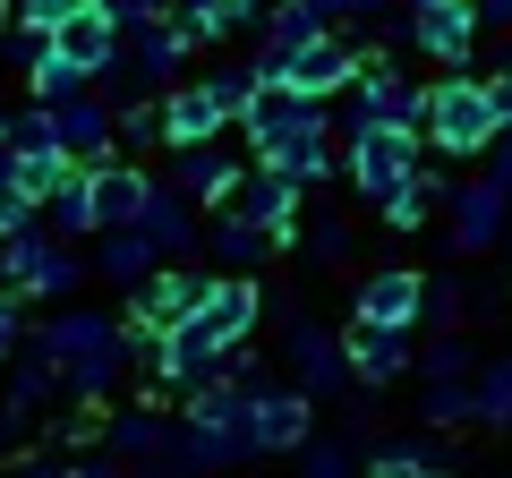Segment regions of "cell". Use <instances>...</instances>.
Wrapping results in <instances>:
<instances>
[{"instance_id": "7", "label": "cell", "mask_w": 512, "mask_h": 478, "mask_svg": "<svg viewBox=\"0 0 512 478\" xmlns=\"http://www.w3.org/2000/svg\"><path fill=\"white\" fill-rule=\"evenodd\" d=\"M256 77H282V86H299V94H316V103H325V94H350V77H359V52H350V43L325 26V35H308L299 52L256 60Z\"/></svg>"}, {"instance_id": "9", "label": "cell", "mask_w": 512, "mask_h": 478, "mask_svg": "<svg viewBox=\"0 0 512 478\" xmlns=\"http://www.w3.org/2000/svg\"><path fill=\"white\" fill-rule=\"evenodd\" d=\"M504 222H512V188H495V180H461L453 197H444V239H453V257L495 248Z\"/></svg>"}, {"instance_id": "15", "label": "cell", "mask_w": 512, "mask_h": 478, "mask_svg": "<svg viewBox=\"0 0 512 478\" xmlns=\"http://www.w3.org/2000/svg\"><path fill=\"white\" fill-rule=\"evenodd\" d=\"M103 444H111V461H146V470H171L180 419H163V410H120V419H103Z\"/></svg>"}, {"instance_id": "17", "label": "cell", "mask_w": 512, "mask_h": 478, "mask_svg": "<svg viewBox=\"0 0 512 478\" xmlns=\"http://www.w3.org/2000/svg\"><path fill=\"white\" fill-rule=\"evenodd\" d=\"M256 316H265V291H256V282L231 265V274H214V291H205L197 325L214 333V342H248V333H256Z\"/></svg>"}, {"instance_id": "44", "label": "cell", "mask_w": 512, "mask_h": 478, "mask_svg": "<svg viewBox=\"0 0 512 478\" xmlns=\"http://www.w3.org/2000/svg\"><path fill=\"white\" fill-rule=\"evenodd\" d=\"M410 9H427V0H410Z\"/></svg>"}, {"instance_id": "37", "label": "cell", "mask_w": 512, "mask_h": 478, "mask_svg": "<svg viewBox=\"0 0 512 478\" xmlns=\"http://www.w3.org/2000/svg\"><path fill=\"white\" fill-rule=\"evenodd\" d=\"M18 350H26V325H18V291H0V376L18 368Z\"/></svg>"}, {"instance_id": "12", "label": "cell", "mask_w": 512, "mask_h": 478, "mask_svg": "<svg viewBox=\"0 0 512 478\" xmlns=\"http://www.w3.org/2000/svg\"><path fill=\"white\" fill-rule=\"evenodd\" d=\"M163 129H171V146H197V137L231 129V103L214 94V77H171L163 86Z\"/></svg>"}, {"instance_id": "4", "label": "cell", "mask_w": 512, "mask_h": 478, "mask_svg": "<svg viewBox=\"0 0 512 478\" xmlns=\"http://www.w3.org/2000/svg\"><path fill=\"white\" fill-rule=\"evenodd\" d=\"M342 171L359 180V197H393L402 180H419L427 171V154H419V129H402V120H367V129H350V146H342Z\"/></svg>"}, {"instance_id": "6", "label": "cell", "mask_w": 512, "mask_h": 478, "mask_svg": "<svg viewBox=\"0 0 512 478\" xmlns=\"http://www.w3.org/2000/svg\"><path fill=\"white\" fill-rule=\"evenodd\" d=\"M367 120H402V129L427 120V86H410L402 60H384V52H367L359 77H350V129H367Z\"/></svg>"}, {"instance_id": "10", "label": "cell", "mask_w": 512, "mask_h": 478, "mask_svg": "<svg viewBox=\"0 0 512 478\" xmlns=\"http://www.w3.org/2000/svg\"><path fill=\"white\" fill-rule=\"evenodd\" d=\"M342 350H350V376L359 385H393L402 368H419L410 359V325H384V316H359V308L342 325Z\"/></svg>"}, {"instance_id": "3", "label": "cell", "mask_w": 512, "mask_h": 478, "mask_svg": "<svg viewBox=\"0 0 512 478\" xmlns=\"http://www.w3.org/2000/svg\"><path fill=\"white\" fill-rule=\"evenodd\" d=\"M0 291H18V299H69V291H86V265H77L43 222H26V231L0 239Z\"/></svg>"}, {"instance_id": "13", "label": "cell", "mask_w": 512, "mask_h": 478, "mask_svg": "<svg viewBox=\"0 0 512 478\" xmlns=\"http://www.w3.org/2000/svg\"><path fill=\"white\" fill-rule=\"evenodd\" d=\"M308 427H316L308 385H282V393H256V402H248V436H256V453H299V444H308Z\"/></svg>"}, {"instance_id": "11", "label": "cell", "mask_w": 512, "mask_h": 478, "mask_svg": "<svg viewBox=\"0 0 512 478\" xmlns=\"http://www.w3.org/2000/svg\"><path fill=\"white\" fill-rule=\"evenodd\" d=\"M478 35H487V26H478V0H427V9H410V43H419L427 60H444V69H461Z\"/></svg>"}, {"instance_id": "24", "label": "cell", "mask_w": 512, "mask_h": 478, "mask_svg": "<svg viewBox=\"0 0 512 478\" xmlns=\"http://www.w3.org/2000/svg\"><path fill=\"white\" fill-rule=\"evenodd\" d=\"M359 316L419 325V316H427V274H410V265H393V274H367V282H359Z\"/></svg>"}, {"instance_id": "5", "label": "cell", "mask_w": 512, "mask_h": 478, "mask_svg": "<svg viewBox=\"0 0 512 478\" xmlns=\"http://www.w3.org/2000/svg\"><path fill=\"white\" fill-rule=\"evenodd\" d=\"M222 205H231V214H248L256 231L274 239V248H291V239L308 231V205H299V180H291V171H274V163H248V171L231 180V197H222Z\"/></svg>"}, {"instance_id": "2", "label": "cell", "mask_w": 512, "mask_h": 478, "mask_svg": "<svg viewBox=\"0 0 512 478\" xmlns=\"http://www.w3.org/2000/svg\"><path fill=\"white\" fill-rule=\"evenodd\" d=\"M419 137L436 154H487L495 137H504V103H495V77H478L470 60L461 69H444L436 86H427V120Z\"/></svg>"}, {"instance_id": "29", "label": "cell", "mask_w": 512, "mask_h": 478, "mask_svg": "<svg viewBox=\"0 0 512 478\" xmlns=\"http://www.w3.org/2000/svg\"><path fill=\"white\" fill-rule=\"evenodd\" d=\"M367 470H376V478H427V470H444V453H436V444H376Z\"/></svg>"}, {"instance_id": "28", "label": "cell", "mask_w": 512, "mask_h": 478, "mask_svg": "<svg viewBox=\"0 0 512 478\" xmlns=\"http://www.w3.org/2000/svg\"><path fill=\"white\" fill-rule=\"evenodd\" d=\"M43 231H103V222H94V188H86V163H77L69 180H60L52 197H43Z\"/></svg>"}, {"instance_id": "21", "label": "cell", "mask_w": 512, "mask_h": 478, "mask_svg": "<svg viewBox=\"0 0 512 478\" xmlns=\"http://www.w3.org/2000/svg\"><path fill=\"white\" fill-rule=\"evenodd\" d=\"M137 222H146V239L163 248V257H188V248L205 239V214H197V197H188V188H171V180L146 197V214H137Z\"/></svg>"}, {"instance_id": "43", "label": "cell", "mask_w": 512, "mask_h": 478, "mask_svg": "<svg viewBox=\"0 0 512 478\" xmlns=\"http://www.w3.org/2000/svg\"><path fill=\"white\" fill-rule=\"evenodd\" d=\"M9 26H18V0H0V35H9Z\"/></svg>"}, {"instance_id": "30", "label": "cell", "mask_w": 512, "mask_h": 478, "mask_svg": "<svg viewBox=\"0 0 512 478\" xmlns=\"http://www.w3.org/2000/svg\"><path fill=\"white\" fill-rule=\"evenodd\" d=\"M478 427H512V359L478 368Z\"/></svg>"}, {"instance_id": "38", "label": "cell", "mask_w": 512, "mask_h": 478, "mask_svg": "<svg viewBox=\"0 0 512 478\" xmlns=\"http://www.w3.org/2000/svg\"><path fill=\"white\" fill-rule=\"evenodd\" d=\"M419 368H427V376H470V342H461V333H444V342L427 350Z\"/></svg>"}, {"instance_id": "14", "label": "cell", "mask_w": 512, "mask_h": 478, "mask_svg": "<svg viewBox=\"0 0 512 478\" xmlns=\"http://www.w3.org/2000/svg\"><path fill=\"white\" fill-rule=\"evenodd\" d=\"M86 188H94V222H137L146 214V197H154V180L137 163H128V154H103V163H86Z\"/></svg>"}, {"instance_id": "35", "label": "cell", "mask_w": 512, "mask_h": 478, "mask_svg": "<svg viewBox=\"0 0 512 478\" xmlns=\"http://www.w3.org/2000/svg\"><path fill=\"white\" fill-rule=\"evenodd\" d=\"M299 239H308V257H316V265H342V257H350V222H342V214H325L316 231H299Z\"/></svg>"}, {"instance_id": "34", "label": "cell", "mask_w": 512, "mask_h": 478, "mask_svg": "<svg viewBox=\"0 0 512 478\" xmlns=\"http://www.w3.org/2000/svg\"><path fill=\"white\" fill-rule=\"evenodd\" d=\"M299 470H308V478H342V470H359V453H350V444H299Z\"/></svg>"}, {"instance_id": "39", "label": "cell", "mask_w": 512, "mask_h": 478, "mask_svg": "<svg viewBox=\"0 0 512 478\" xmlns=\"http://www.w3.org/2000/svg\"><path fill=\"white\" fill-rule=\"evenodd\" d=\"M86 0H18V18L26 26H43V35H60V18H77Z\"/></svg>"}, {"instance_id": "33", "label": "cell", "mask_w": 512, "mask_h": 478, "mask_svg": "<svg viewBox=\"0 0 512 478\" xmlns=\"http://www.w3.org/2000/svg\"><path fill=\"white\" fill-rule=\"evenodd\" d=\"M427 316H436L444 333H453L461 316H478V299H470V282H461V274H436V282H427Z\"/></svg>"}, {"instance_id": "42", "label": "cell", "mask_w": 512, "mask_h": 478, "mask_svg": "<svg viewBox=\"0 0 512 478\" xmlns=\"http://www.w3.org/2000/svg\"><path fill=\"white\" fill-rule=\"evenodd\" d=\"M0 180H18V146H9V129H0Z\"/></svg>"}, {"instance_id": "20", "label": "cell", "mask_w": 512, "mask_h": 478, "mask_svg": "<svg viewBox=\"0 0 512 478\" xmlns=\"http://www.w3.org/2000/svg\"><path fill=\"white\" fill-rule=\"evenodd\" d=\"M291 368H299V385H308V393H342V376H350L342 333H325L316 316H299V325H291Z\"/></svg>"}, {"instance_id": "22", "label": "cell", "mask_w": 512, "mask_h": 478, "mask_svg": "<svg viewBox=\"0 0 512 478\" xmlns=\"http://www.w3.org/2000/svg\"><path fill=\"white\" fill-rule=\"evenodd\" d=\"M94 239H103V248H94V274L103 282H128V291H137V282L163 265V248L146 239V222H111V231H94Z\"/></svg>"}, {"instance_id": "18", "label": "cell", "mask_w": 512, "mask_h": 478, "mask_svg": "<svg viewBox=\"0 0 512 478\" xmlns=\"http://www.w3.org/2000/svg\"><path fill=\"white\" fill-rule=\"evenodd\" d=\"M188 52H197V43H188V35H180V26H171V18L137 26V35L120 43V60H128V69H137V86H154V94H163L171 77L188 69Z\"/></svg>"}, {"instance_id": "27", "label": "cell", "mask_w": 512, "mask_h": 478, "mask_svg": "<svg viewBox=\"0 0 512 478\" xmlns=\"http://www.w3.org/2000/svg\"><path fill=\"white\" fill-rule=\"evenodd\" d=\"M86 86H94V69H86V60H69L60 43L26 69V94H35V103H69V94H86Z\"/></svg>"}, {"instance_id": "26", "label": "cell", "mask_w": 512, "mask_h": 478, "mask_svg": "<svg viewBox=\"0 0 512 478\" xmlns=\"http://www.w3.org/2000/svg\"><path fill=\"white\" fill-rule=\"evenodd\" d=\"M436 197H444V188H436V171H419V180H402L393 197L376 205V214H384V231H393V239H410V231H427V214H436Z\"/></svg>"}, {"instance_id": "23", "label": "cell", "mask_w": 512, "mask_h": 478, "mask_svg": "<svg viewBox=\"0 0 512 478\" xmlns=\"http://www.w3.org/2000/svg\"><path fill=\"white\" fill-rule=\"evenodd\" d=\"M60 52H69V60H86V69H103V60H120V43H128V26L120 18H111V9H103V0H86V9H77V18H60Z\"/></svg>"}, {"instance_id": "19", "label": "cell", "mask_w": 512, "mask_h": 478, "mask_svg": "<svg viewBox=\"0 0 512 478\" xmlns=\"http://www.w3.org/2000/svg\"><path fill=\"white\" fill-rule=\"evenodd\" d=\"M256 163H274V171H291L299 188H316V180H333V163H342V154H333V129H325V120H299L291 137L256 146Z\"/></svg>"}, {"instance_id": "16", "label": "cell", "mask_w": 512, "mask_h": 478, "mask_svg": "<svg viewBox=\"0 0 512 478\" xmlns=\"http://www.w3.org/2000/svg\"><path fill=\"white\" fill-rule=\"evenodd\" d=\"M239 171H248V163H239V154H222V137H197V146H171V188H188L197 205H222Z\"/></svg>"}, {"instance_id": "36", "label": "cell", "mask_w": 512, "mask_h": 478, "mask_svg": "<svg viewBox=\"0 0 512 478\" xmlns=\"http://www.w3.org/2000/svg\"><path fill=\"white\" fill-rule=\"evenodd\" d=\"M26 222H43V205L26 197L18 180H0V239H9V231H26Z\"/></svg>"}, {"instance_id": "1", "label": "cell", "mask_w": 512, "mask_h": 478, "mask_svg": "<svg viewBox=\"0 0 512 478\" xmlns=\"http://www.w3.org/2000/svg\"><path fill=\"white\" fill-rule=\"evenodd\" d=\"M128 342L137 333L120 325V316H103V308H69L60 325H43L35 342V359L60 376V402H103L111 385H120V368H128Z\"/></svg>"}, {"instance_id": "31", "label": "cell", "mask_w": 512, "mask_h": 478, "mask_svg": "<svg viewBox=\"0 0 512 478\" xmlns=\"http://www.w3.org/2000/svg\"><path fill=\"white\" fill-rule=\"evenodd\" d=\"M120 146H163V154H171V129H163V94H154V103H120Z\"/></svg>"}, {"instance_id": "32", "label": "cell", "mask_w": 512, "mask_h": 478, "mask_svg": "<svg viewBox=\"0 0 512 478\" xmlns=\"http://www.w3.org/2000/svg\"><path fill=\"white\" fill-rule=\"evenodd\" d=\"M0 129H9V146H18V154H43V146H60V111L35 103V111H18V120H0Z\"/></svg>"}, {"instance_id": "41", "label": "cell", "mask_w": 512, "mask_h": 478, "mask_svg": "<svg viewBox=\"0 0 512 478\" xmlns=\"http://www.w3.org/2000/svg\"><path fill=\"white\" fill-rule=\"evenodd\" d=\"M478 26H504L512 35V0H478Z\"/></svg>"}, {"instance_id": "40", "label": "cell", "mask_w": 512, "mask_h": 478, "mask_svg": "<svg viewBox=\"0 0 512 478\" xmlns=\"http://www.w3.org/2000/svg\"><path fill=\"white\" fill-rule=\"evenodd\" d=\"M487 154H495V171H487V180H495V188H512V129H504V137H495V146H487Z\"/></svg>"}, {"instance_id": "25", "label": "cell", "mask_w": 512, "mask_h": 478, "mask_svg": "<svg viewBox=\"0 0 512 478\" xmlns=\"http://www.w3.org/2000/svg\"><path fill=\"white\" fill-rule=\"evenodd\" d=\"M205 248H214L222 265H239V274H248V265H265V257H274V239L256 231L248 214H231V205H205Z\"/></svg>"}, {"instance_id": "8", "label": "cell", "mask_w": 512, "mask_h": 478, "mask_svg": "<svg viewBox=\"0 0 512 478\" xmlns=\"http://www.w3.org/2000/svg\"><path fill=\"white\" fill-rule=\"evenodd\" d=\"M205 291H214V274H197V265H154V274L137 282L128 325L137 333H171V325H188V316L205 308Z\"/></svg>"}]
</instances>
